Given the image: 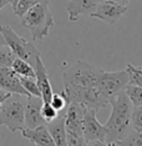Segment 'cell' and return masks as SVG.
Segmentation results:
<instances>
[{
    "instance_id": "cell-8",
    "label": "cell",
    "mask_w": 142,
    "mask_h": 146,
    "mask_svg": "<svg viewBox=\"0 0 142 146\" xmlns=\"http://www.w3.org/2000/svg\"><path fill=\"white\" fill-rule=\"evenodd\" d=\"M127 13V6L120 5L112 0H100L95 10L90 15L108 25H115Z\"/></svg>"
},
{
    "instance_id": "cell-10",
    "label": "cell",
    "mask_w": 142,
    "mask_h": 146,
    "mask_svg": "<svg viewBox=\"0 0 142 146\" xmlns=\"http://www.w3.org/2000/svg\"><path fill=\"white\" fill-rule=\"evenodd\" d=\"M42 99L39 96H30L25 104V127L34 129L41 125H46V121L41 116Z\"/></svg>"
},
{
    "instance_id": "cell-11",
    "label": "cell",
    "mask_w": 142,
    "mask_h": 146,
    "mask_svg": "<svg viewBox=\"0 0 142 146\" xmlns=\"http://www.w3.org/2000/svg\"><path fill=\"white\" fill-rule=\"evenodd\" d=\"M0 89L13 95L30 98L29 92L22 88L19 76L11 70V68H0Z\"/></svg>"
},
{
    "instance_id": "cell-34",
    "label": "cell",
    "mask_w": 142,
    "mask_h": 146,
    "mask_svg": "<svg viewBox=\"0 0 142 146\" xmlns=\"http://www.w3.org/2000/svg\"><path fill=\"white\" fill-rule=\"evenodd\" d=\"M16 3H18V0H13V1H11V6H13V9H14V6L16 5Z\"/></svg>"
},
{
    "instance_id": "cell-14",
    "label": "cell",
    "mask_w": 142,
    "mask_h": 146,
    "mask_svg": "<svg viewBox=\"0 0 142 146\" xmlns=\"http://www.w3.org/2000/svg\"><path fill=\"white\" fill-rule=\"evenodd\" d=\"M21 135L35 146H55V142L46 125H41L34 129L24 127L21 130Z\"/></svg>"
},
{
    "instance_id": "cell-20",
    "label": "cell",
    "mask_w": 142,
    "mask_h": 146,
    "mask_svg": "<svg viewBox=\"0 0 142 146\" xmlns=\"http://www.w3.org/2000/svg\"><path fill=\"white\" fill-rule=\"evenodd\" d=\"M16 59L15 54L6 45L0 46V68H10L13 61Z\"/></svg>"
},
{
    "instance_id": "cell-24",
    "label": "cell",
    "mask_w": 142,
    "mask_h": 146,
    "mask_svg": "<svg viewBox=\"0 0 142 146\" xmlns=\"http://www.w3.org/2000/svg\"><path fill=\"white\" fill-rule=\"evenodd\" d=\"M49 102L52 105V108H54L57 112L64 111L66 109V106H67V101H66L65 96L62 94H52Z\"/></svg>"
},
{
    "instance_id": "cell-16",
    "label": "cell",
    "mask_w": 142,
    "mask_h": 146,
    "mask_svg": "<svg viewBox=\"0 0 142 146\" xmlns=\"http://www.w3.org/2000/svg\"><path fill=\"white\" fill-rule=\"evenodd\" d=\"M11 70L15 72L18 76H26V78H35V71H34V68L26 62L25 60L22 59H19L16 58L11 64Z\"/></svg>"
},
{
    "instance_id": "cell-3",
    "label": "cell",
    "mask_w": 142,
    "mask_h": 146,
    "mask_svg": "<svg viewBox=\"0 0 142 146\" xmlns=\"http://www.w3.org/2000/svg\"><path fill=\"white\" fill-rule=\"evenodd\" d=\"M102 69L89 64L84 60H77L72 66L64 71V84L80 86V88H96Z\"/></svg>"
},
{
    "instance_id": "cell-29",
    "label": "cell",
    "mask_w": 142,
    "mask_h": 146,
    "mask_svg": "<svg viewBox=\"0 0 142 146\" xmlns=\"http://www.w3.org/2000/svg\"><path fill=\"white\" fill-rule=\"evenodd\" d=\"M112 1L117 3V4H120V5L127 6V5H128V3H130V0H112Z\"/></svg>"
},
{
    "instance_id": "cell-28",
    "label": "cell",
    "mask_w": 142,
    "mask_h": 146,
    "mask_svg": "<svg viewBox=\"0 0 142 146\" xmlns=\"http://www.w3.org/2000/svg\"><path fill=\"white\" fill-rule=\"evenodd\" d=\"M13 94H10V92H8V91H5V90H3V89H0V108H1V104L4 102L8 98H10Z\"/></svg>"
},
{
    "instance_id": "cell-27",
    "label": "cell",
    "mask_w": 142,
    "mask_h": 146,
    "mask_svg": "<svg viewBox=\"0 0 142 146\" xmlns=\"http://www.w3.org/2000/svg\"><path fill=\"white\" fill-rule=\"evenodd\" d=\"M85 146H107V142L104 140H90L85 142Z\"/></svg>"
},
{
    "instance_id": "cell-35",
    "label": "cell",
    "mask_w": 142,
    "mask_h": 146,
    "mask_svg": "<svg viewBox=\"0 0 142 146\" xmlns=\"http://www.w3.org/2000/svg\"><path fill=\"white\" fill-rule=\"evenodd\" d=\"M8 1H9V4H11V1H13V0H8Z\"/></svg>"
},
{
    "instance_id": "cell-18",
    "label": "cell",
    "mask_w": 142,
    "mask_h": 146,
    "mask_svg": "<svg viewBox=\"0 0 142 146\" xmlns=\"http://www.w3.org/2000/svg\"><path fill=\"white\" fill-rule=\"evenodd\" d=\"M116 144L118 146H142V134L133 129L127 132V135Z\"/></svg>"
},
{
    "instance_id": "cell-1",
    "label": "cell",
    "mask_w": 142,
    "mask_h": 146,
    "mask_svg": "<svg viewBox=\"0 0 142 146\" xmlns=\"http://www.w3.org/2000/svg\"><path fill=\"white\" fill-rule=\"evenodd\" d=\"M111 114L105 124L106 142H117L131 130L132 105L125 91H121L110 100Z\"/></svg>"
},
{
    "instance_id": "cell-32",
    "label": "cell",
    "mask_w": 142,
    "mask_h": 146,
    "mask_svg": "<svg viewBox=\"0 0 142 146\" xmlns=\"http://www.w3.org/2000/svg\"><path fill=\"white\" fill-rule=\"evenodd\" d=\"M1 45H5V40H4V38H3V35L0 34V46Z\"/></svg>"
},
{
    "instance_id": "cell-26",
    "label": "cell",
    "mask_w": 142,
    "mask_h": 146,
    "mask_svg": "<svg viewBox=\"0 0 142 146\" xmlns=\"http://www.w3.org/2000/svg\"><path fill=\"white\" fill-rule=\"evenodd\" d=\"M67 146H85L84 135H75V134H66Z\"/></svg>"
},
{
    "instance_id": "cell-15",
    "label": "cell",
    "mask_w": 142,
    "mask_h": 146,
    "mask_svg": "<svg viewBox=\"0 0 142 146\" xmlns=\"http://www.w3.org/2000/svg\"><path fill=\"white\" fill-rule=\"evenodd\" d=\"M65 110L60 111L57 117L55 120L48 122L49 131L51 134V137L55 142V146H67V140H66V131H65Z\"/></svg>"
},
{
    "instance_id": "cell-25",
    "label": "cell",
    "mask_w": 142,
    "mask_h": 146,
    "mask_svg": "<svg viewBox=\"0 0 142 146\" xmlns=\"http://www.w3.org/2000/svg\"><path fill=\"white\" fill-rule=\"evenodd\" d=\"M126 70L128 71V76H130V84L137 85L142 88V74L141 72L136 71L133 68H132V64H127Z\"/></svg>"
},
{
    "instance_id": "cell-30",
    "label": "cell",
    "mask_w": 142,
    "mask_h": 146,
    "mask_svg": "<svg viewBox=\"0 0 142 146\" xmlns=\"http://www.w3.org/2000/svg\"><path fill=\"white\" fill-rule=\"evenodd\" d=\"M8 4H9L8 0H0V10H1L3 8H5V6L8 5Z\"/></svg>"
},
{
    "instance_id": "cell-21",
    "label": "cell",
    "mask_w": 142,
    "mask_h": 146,
    "mask_svg": "<svg viewBox=\"0 0 142 146\" xmlns=\"http://www.w3.org/2000/svg\"><path fill=\"white\" fill-rule=\"evenodd\" d=\"M39 1H40V0H18V3H16V5L14 6L13 11H14V14L18 16V18H21L29 9L32 8L35 4H38Z\"/></svg>"
},
{
    "instance_id": "cell-23",
    "label": "cell",
    "mask_w": 142,
    "mask_h": 146,
    "mask_svg": "<svg viewBox=\"0 0 142 146\" xmlns=\"http://www.w3.org/2000/svg\"><path fill=\"white\" fill-rule=\"evenodd\" d=\"M59 112L55 110L54 108H52V105L50 102H42V106H41V116L44 117V120L46 121V124L48 122H50L52 120H55L56 117H57Z\"/></svg>"
},
{
    "instance_id": "cell-4",
    "label": "cell",
    "mask_w": 142,
    "mask_h": 146,
    "mask_svg": "<svg viewBox=\"0 0 142 146\" xmlns=\"http://www.w3.org/2000/svg\"><path fill=\"white\" fill-rule=\"evenodd\" d=\"M62 95L65 96L67 104L75 102L81 105L82 108L92 109L95 111H98L110 105L96 88H80V86L64 84Z\"/></svg>"
},
{
    "instance_id": "cell-5",
    "label": "cell",
    "mask_w": 142,
    "mask_h": 146,
    "mask_svg": "<svg viewBox=\"0 0 142 146\" xmlns=\"http://www.w3.org/2000/svg\"><path fill=\"white\" fill-rule=\"evenodd\" d=\"M0 34L4 38L5 45L10 48V50L14 52L16 58L25 60L34 68L38 58L41 55L32 42L19 36L9 25H0Z\"/></svg>"
},
{
    "instance_id": "cell-13",
    "label": "cell",
    "mask_w": 142,
    "mask_h": 146,
    "mask_svg": "<svg viewBox=\"0 0 142 146\" xmlns=\"http://www.w3.org/2000/svg\"><path fill=\"white\" fill-rule=\"evenodd\" d=\"M98 1L100 0H69V3L65 6L69 20L74 23L77 21L82 15L90 16Z\"/></svg>"
},
{
    "instance_id": "cell-17",
    "label": "cell",
    "mask_w": 142,
    "mask_h": 146,
    "mask_svg": "<svg viewBox=\"0 0 142 146\" xmlns=\"http://www.w3.org/2000/svg\"><path fill=\"white\" fill-rule=\"evenodd\" d=\"M125 94L127 95L132 108H141L142 106V88L133 84H128L125 88Z\"/></svg>"
},
{
    "instance_id": "cell-9",
    "label": "cell",
    "mask_w": 142,
    "mask_h": 146,
    "mask_svg": "<svg viewBox=\"0 0 142 146\" xmlns=\"http://www.w3.org/2000/svg\"><path fill=\"white\" fill-rule=\"evenodd\" d=\"M97 111L92 109L84 110V120H82V132L85 141L90 140H104L106 141V130L105 126L97 120Z\"/></svg>"
},
{
    "instance_id": "cell-19",
    "label": "cell",
    "mask_w": 142,
    "mask_h": 146,
    "mask_svg": "<svg viewBox=\"0 0 142 146\" xmlns=\"http://www.w3.org/2000/svg\"><path fill=\"white\" fill-rule=\"evenodd\" d=\"M19 79H20V82H21L22 88H24L25 90L29 92V95H30V96H39V98H41L40 90H39V88H38V84H36L35 78L19 76Z\"/></svg>"
},
{
    "instance_id": "cell-2",
    "label": "cell",
    "mask_w": 142,
    "mask_h": 146,
    "mask_svg": "<svg viewBox=\"0 0 142 146\" xmlns=\"http://www.w3.org/2000/svg\"><path fill=\"white\" fill-rule=\"evenodd\" d=\"M21 25L28 29L32 40H42L52 29L55 21L49 0H40L21 16Z\"/></svg>"
},
{
    "instance_id": "cell-12",
    "label": "cell",
    "mask_w": 142,
    "mask_h": 146,
    "mask_svg": "<svg viewBox=\"0 0 142 146\" xmlns=\"http://www.w3.org/2000/svg\"><path fill=\"white\" fill-rule=\"evenodd\" d=\"M34 71H35V80H36V84H38L39 90H40L42 101L45 102L50 101L51 96L54 94V90H52L50 78H49V74H48V69H46V66L42 62L41 56H39L35 62Z\"/></svg>"
},
{
    "instance_id": "cell-22",
    "label": "cell",
    "mask_w": 142,
    "mask_h": 146,
    "mask_svg": "<svg viewBox=\"0 0 142 146\" xmlns=\"http://www.w3.org/2000/svg\"><path fill=\"white\" fill-rule=\"evenodd\" d=\"M131 127L142 134V106L141 108H132Z\"/></svg>"
},
{
    "instance_id": "cell-31",
    "label": "cell",
    "mask_w": 142,
    "mask_h": 146,
    "mask_svg": "<svg viewBox=\"0 0 142 146\" xmlns=\"http://www.w3.org/2000/svg\"><path fill=\"white\" fill-rule=\"evenodd\" d=\"M132 68H133L136 71H138V72H141V74H142V66H133V65H132Z\"/></svg>"
},
{
    "instance_id": "cell-6",
    "label": "cell",
    "mask_w": 142,
    "mask_h": 146,
    "mask_svg": "<svg viewBox=\"0 0 142 146\" xmlns=\"http://www.w3.org/2000/svg\"><path fill=\"white\" fill-rule=\"evenodd\" d=\"M0 126H6L11 132L25 127V104L19 99L8 98L0 108Z\"/></svg>"
},
{
    "instance_id": "cell-33",
    "label": "cell",
    "mask_w": 142,
    "mask_h": 146,
    "mask_svg": "<svg viewBox=\"0 0 142 146\" xmlns=\"http://www.w3.org/2000/svg\"><path fill=\"white\" fill-rule=\"evenodd\" d=\"M107 146H118L116 142H107Z\"/></svg>"
},
{
    "instance_id": "cell-7",
    "label": "cell",
    "mask_w": 142,
    "mask_h": 146,
    "mask_svg": "<svg viewBox=\"0 0 142 146\" xmlns=\"http://www.w3.org/2000/svg\"><path fill=\"white\" fill-rule=\"evenodd\" d=\"M128 84H130V76H128V71L126 69L120 71L104 70L98 79L96 89L110 104L111 99L115 98L118 92L124 91Z\"/></svg>"
}]
</instances>
